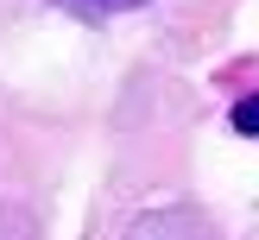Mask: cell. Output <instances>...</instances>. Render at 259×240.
<instances>
[{
	"label": "cell",
	"instance_id": "obj_1",
	"mask_svg": "<svg viewBox=\"0 0 259 240\" xmlns=\"http://www.w3.org/2000/svg\"><path fill=\"white\" fill-rule=\"evenodd\" d=\"M126 240H215V234L196 209H158V215H139Z\"/></svg>",
	"mask_w": 259,
	"mask_h": 240
},
{
	"label": "cell",
	"instance_id": "obj_2",
	"mask_svg": "<svg viewBox=\"0 0 259 240\" xmlns=\"http://www.w3.org/2000/svg\"><path fill=\"white\" fill-rule=\"evenodd\" d=\"M76 13H126V7H146V0H63Z\"/></svg>",
	"mask_w": 259,
	"mask_h": 240
},
{
	"label": "cell",
	"instance_id": "obj_3",
	"mask_svg": "<svg viewBox=\"0 0 259 240\" xmlns=\"http://www.w3.org/2000/svg\"><path fill=\"white\" fill-rule=\"evenodd\" d=\"M240 126H259V101H247V108H240Z\"/></svg>",
	"mask_w": 259,
	"mask_h": 240
}]
</instances>
